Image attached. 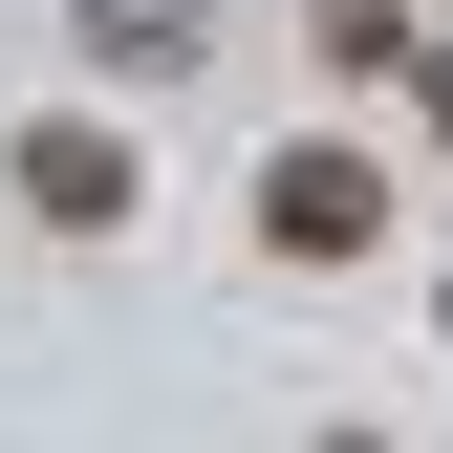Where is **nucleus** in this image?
Here are the masks:
<instances>
[{
    "instance_id": "obj_2",
    "label": "nucleus",
    "mask_w": 453,
    "mask_h": 453,
    "mask_svg": "<svg viewBox=\"0 0 453 453\" xmlns=\"http://www.w3.org/2000/svg\"><path fill=\"white\" fill-rule=\"evenodd\" d=\"M22 216L108 238V216H130V151H108V130H22Z\"/></svg>"
},
{
    "instance_id": "obj_3",
    "label": "nucleus",
    "mask_w": 453,
    "mask_h": 453,
    "mask_svg": "<svg viewBox=\"0 0 453 453\" xmlns=\"http://www.w3.org/2000/svg\"><path fill=\"white\" fill-rule=\"evenodd\" d=\"M87 65H130V87H173V65H195V0H87Z\"/></svg>"
},
{
    "instance_id": "obj_4",
    "label": "nucleus",
    "mask_w": 453,
    "mask_h": 453,
    "mask_svg": "<svg viewBox=\"0 0 453 453\" xmlns=\"http://www.w3.org/2000/svg\"><path fill=\"white\" fill-rule=\"evenodd\" d=\"M324 43H346V65H432V43H411V0H324Z\"/></svg>"
},
{
    "instance_id": "obj_1",
    "label": "nucleus",
    "mask_w": 453,
    "mask_h": 453,
    "mask_svg": "<svg viewBox=\"0 0 453 453\" xmlns=\"http://www.w3.org/2000/svg\"><path fill=\"white\" fill-rule=\"evenodd\" d=\"M259 238L280 259H367L388 238V173H367V151H280V173H259Z\"/></svg>"
}]
</instances>
